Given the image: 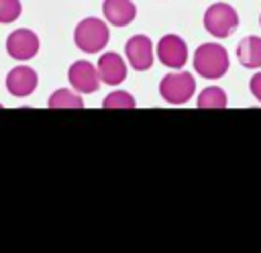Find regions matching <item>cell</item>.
I'll list each match as a JSON object with an SVG mask.
<instances>
[{
	"mask_svg": "<svg viewBox=\"0 0 261 253\" xmlns=\"http://www.w3.org/2000/svg\"><path fill=\"white\" fill-rule=\"evenodd\" d=\"M259 24H261V16H259Z\"/></svg>",
	"mask_w": 261,
	"mask_h": 253,
	"instance_id": "ac0fdd59",
	"label": "cell"
},
{
	"mask_svg": "<svg viewBox=\"0 0 261 253\" xmlns=\"http://www.w3.org/2000/svg\"><path fill=\"white\" fill-rule=\"evenodd\" d=\"M196 106L198 108H226L228 96L220 86H208L198 94Z\"/></svg>",
	"mask_w": 261,
	"mask_h": 253,
	"instance_id": "4fadbf2b",
	"label": "cell"
},
{
	"mask_svg": "<svg viewBox=\"0 0 261 253\" xmlns=\"http://www.w3.org/2000/svg\"><path fill=\"white\" fill-rule=\"evenodd\" d=\"M22 12V4L20 0H0V22L8 24L14 22Z\"/></svg>",
	"mask_w": 261,
	"mask_h": 253,
	"instance_id": "2e32d148",
	"label": "cell"
},
{
	"mask_svg": "<svg viewBox=\"0 0 261 253\" xmlns=\"http://www.w3.org/2000/svg\"><path fill=\"white\" fill-rule=\"evenodd\" d=\"M67 80L71 88L80 94H94L102 84L96 65L86 59H77L71 63V67L67 69Z\"/></svg>",
	"mask_w": 261,
	"mask_h": 253,
	"instance_id": "ba28073f",
	"label": "cell"
},
{
	"mask_svg": "<svg viewBox=\"0 0 261 253\" xmlns=\"http://www.w3.org/2000/svg\"><path fill=\"white\" fill-rule=\"evenodd\" d=\"M194 92H196V80L190 71H184V69H173L165 73L159 82V96L173 106H179L192 100Z\"/></svg>",
	"mask_w": 261,
	"mask_h": 253,
	"instance_id": "3957f363",
	"label": "cell"
},
{
	"mask_svg": "<svg viewBox=\"0 0 261 253\" xmlns=\"http://www.w3.org/2000/svg\"><path fill=\"white\" fill-rule=\"evenodd\" d=\"M194 69L204 80H220L230 67L228 51L220 43H202L194 51Z\"/></svg>",
	"mask_w": 261,
	"mask_h": 253,
	"instance_id": "6da1fadb",
	"label": "cell"
},
{
	"mask_svg": "<svg viewBox=\"0 0 261 253\" xmlns=\"http://www.w3.org/2000/svg\"><path fill=\"white\" fill-rule=\"evenodd\" d=\"M239 27V14L237 10L226 2H214L204 12V29L216 37L226 39L230 37Z\"/></svg>",
	"mask_w": 261,
	"mask_h": 253,
	"instance_id": "277c9868",
	"label": "cell"
},
{
	"mask_svg": "<svg viewBox=\"0 0 261 253\" xmlns=\"http://www.w3.org/2000/svg\"><path fill=\"white\" fill-rule=\"evenodd\" d=\"M155 53H157V59L169 69H181L186 65V61H188V45L175 33L163 35L157 41Z\"/></svg>",
	"mask_w": 261,
	"mask_h": 253,
	"instance_id": "5b68a950",
	"label": "cell"
},
{
	"mask_svg": "<svg viewBox=\"0 0 261 253\" xmlns=\"http://www.w3.org/2000/svg\"><path fill=\"white\" fill-rule=\"evenodd\" d=\"M41 41L31 29H16L6 37V51L16 61H29L39 53Z\"/></svg>",
	"mask_w": 261,
	"mask_h": 253,
	"instance_id": "52a82bcc",
	"label": "cell"
},
{
	"mask_svg": "<svg viewBox=\"0 0 261 253\" xmlns=\"http://www.w3.org/2000/svg\"><path fill=\"white\" fill-rule=\"evenodd\" d=\"M102 12L112 27H126L135 20L137 6L133 0H104Z\"/></svg>",
	"mask_w": 261,
	"mask_h": 253,
	"instance_id": "8fae6325",
	"label": "cell"
},
{
	"mask_svg": "<svg viewBox=\"0 0 261 253\" xmlns=\"http://www.w3.org/2000/svg\"><path fill=\"white\" fill-rule=\"evenodd\" d=\"M249 90H251L253 98H255L257 102H261V71L253 73V78L249 80Z\"/></svg>",
	"mask_w": 261,
	"mask_h": 253,
	"instance_id": "e0dca14e",
	"label": "cell"
},
{
	"mask_svg": "<svg viewBox=\"0 0 261 253\" xmlns=\"http://www.w3.org/2000/svg\"><path fill=\"white\" fill-rule=\"evenodd\" d=\"M237 59L247 69H259L261 67V37L257 35L243 37L237 45Z\"/></svg>",
	"mask_w": 261,
	"mask_h": 253,
	"instance_id": "7c38bea8",
	"label": "cell"
},
{
	"mask_svg": "<svg viewBox=\"0 0 261 253\" xmlns=\"http://www.w3.org/2000/svg\"><path fill=\"white\" fill-rule=\"evenodd\" d=\"M39 75L29 65H16L6 73V90L14 98H27L37 90Z\"/></svg>",
	"mask_w": 261,
	"mask_h": 253,
	"instance_id": "9c48e42d",
	"label": "cell"
},
{
	"mask_svg": "<svg viewBox=\"0 0 261 253\" xmlns=\"http://www.w3.org/2000/svg\"><path fill=\"white\" fill-rule=\"evenodd\" d=\"M124 55L135 71H147L153 67L155 61L153 41L147 35H133L124 45Z\"/></svg>",
	"mask_w": 261,
	"mask_h": 253,
	"instance_id": "8992f818",
	"label": "cell"
},
{
	"mask_svg": "<svg viewBox=\"0 0 261 253\" xmlns=\"http://www.w3.org/2000/svg\"><path fill=\"white\" fill-rule=\"evenodd\" d=\"M96 69H98L100 82H102V84H108V86H118V84H122V82L126 80V71H128L126 61H124L118 53H114V51L102 53L100 59H98Z\"/></svg>",
	"mask_w": 261,
	"mask_h": 253,
	"instance_id": "30bf717a",
	"label": "cell"
},
{
	"mask_svg": "<svg viewBox=\"0 0 261 253\" xmlns=\"http://www.w3.org/2000/svg\"><path fill=\"white\" fill-rule=\"evenodd\" d=\"M108 39H110V31H108V24L102 18L88 16V18H82L75 24L73 43L84 53H98V51H102L108 45Z\"/></svg>",
	"mask_w": 261,
	"mask_h": 253,
	"instance_id": "7a4b0ae2",
	"label": "cell"
},
{
	"mask_svg": "<svg viewBox=\"0 0 261 253\" xmlns=\"http://www.w3.org/2000/svg\"><path fill=\"white\" fill-rule=\"evenodd\" d=\"M102 106L106 110H112V108H135L137 106V100L133 98V94H128L124 90H114V92H110L102 100Z\"/></svg>",
	"mask_w": 261,
	"mask_h": 253,
	"instance_id": "9a60e30c",
	"label": "cell"
},
{
	"mask_svg": "<svg viewBox=\"0 0 261 253\" xmlns=\"http://www.w3.org/2000/svg\"><path fill=\"white\" fill-rule=\"evenodd\" d=\"M47 108H84V100H82L80 92L59 88L49 96Z\"/></svg>",
	"mask_w": 261,
	"mask_h": 253,
	"instance_id": "5bb4252c",
	"label": "cell"
}]
</instances>
